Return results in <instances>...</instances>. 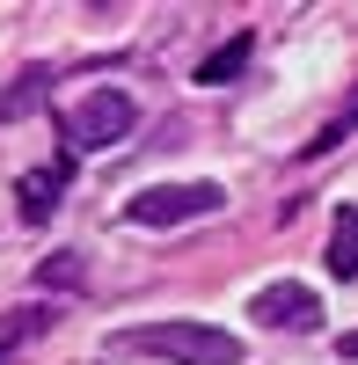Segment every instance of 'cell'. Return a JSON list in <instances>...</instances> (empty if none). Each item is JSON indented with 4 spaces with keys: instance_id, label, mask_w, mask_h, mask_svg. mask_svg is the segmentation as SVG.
Returning <instances> with one entry per match:
<instances>
[{
    "instance_id": "cell-2",
    "label": "cell",
    "mask_w": 358,
    "mask_h": 365,
    "mask_svg": "<svg viewBox=\"0 0 358 365\" xmlns=\"http://www.w3.org/2000/svg\"><path fill=\"white\" fill-rule=\"evenodd\" d=\"M132 125H139V103L125 96V88H88V96L66 110V146L96 154V146H117Z\"/></svg>"
},
{
    "instance_id": "cell-3",
    "label": "cell",
    "mask_w": 358,
    "mask_h": 365,
    "mask_svg": "<svg viewBox=\"0 0 358 365\" xmlns=\"http://www.w3.org/2000/svg\"><path fill=\"white\" fill-rule=\"evenodd\" d=\"M227 205L220 182H154V190H139L125 205L132 227H183V220H213V212Z\"/></svg>"
},
{
    "instance_id": "cell-6",
    "label": "cell",
    "mask_w": 358,
    "mask_h": 365,
    "mask_svg": "<svg viewBox=\"0 0 358 365\" xmlns=\"http://www.w3.org/2000/svg\"><path fill=\"white\" fill-rule=\"evenodd\" d=\"M51 329V307H15V314H0V365H8L15 351H29Z\"/></svg>"
},
{
    "instance_id": "cell-4",
    "label": "cell",
    "mask_w": 358,
    "mask_h": 365,
    "mask_svg": "<svg viewBox=\"0 0 358 365\" xmlns=\"http://www.w3.org/2000/svg\"><path fill=\"white\" fill-rule=\"evenodd\" d=\"M249 322H263V329H292V336H307V329H322V299H314L307 285L278 278V285H263V292L249 299Z\"/></svg>"
},
{
    "instance_id": "cell-5",
    "label": "cell",
    "mask_w": 358,
    "mask_h": 365,
    "mask_svg": "<svg viewBox=\"0 0 358 365\" xmlns=\"http://www.w3.org/2000/svg\"><path fill=\"white\" fill-rule=\"evenodd\" d=\"M249 51H256V37H249V29H234V37H227L220 51H205V58H198V88H220V81H234V73L249 66Z\"/></svg>"
},
{
    "instance_id": "cell-9",
    "label": "cell",
    "mask_w": 358,
    "mask_h": 365,
    "mask_svg": "<svg viewBox=\"0 0 358 365\" xmlns=\"http://www.w3.org/2000/svg\"><path fill=\"white\" fill-rule=\"evenodd\" d=\"M329 278H344V285L358 278V212L351 205L337 212V234H329Z\"/></svg>"
},
{
    "instance_id": "cell-8",
    "label": "cell",
    "mask_w": 358,
    "mask_h": 365,
    "mask_svg": "<svg viewBox=\"0 0 358 365\" xmlns=\"http://www.w3.org/2000/svg\"><path fill=\"white\" fill-rule=\"evenodd\" d=\"M44 81H51L44 66H29V73H15L8 88H0V125H15V117L37 110V103H44Z\"/></svg>"
},
{
    "instance_id": "cell-12",
    "label": "cell",
    "mask_w": 358,
    "mask_h": 365,
    "mask_svg": "<svg viewBox=\"0 0 358 365\" xmlns=\"http://www.w3.org/2000/svg\"><path fill=\"white\" fill-rule=\"evenodd\" d=\"M337 351H344V358H358V329H351V336H344V344H337Z\"/></svg>"
},
{
    "instance_id": "cell-7",
    "label": "cell",
    "mask_w": 358,
    "mask_h": 365,
    "mask_svg": "<svg viewBox=\"0 0 358 365\" xmlns=\"http://www.w3.org/2000/svg\"><path fill=\"white\" fill-rule=\"evenodd\" d=\"M58 190H66V168H37V175H22V220L37 227L58 212Z\"/></svg>"
},
{
    "instance_id": "cell-10",
    "label": "cell",
    "mask_w": 358,
    "mask_h": 365,
    "mask_svg": "<svg viewBox=\"0 0 358 365\" xmlns=\"http://www.w3.org/2000/svg\"><path fill=\"white\" fill-rule=\"evenodd\" d=\"M351 132H358V103H351V110H344V117H337V125H322V132H314V139H307V146H300V154H307V161H322V154H329V146H344V139H351Z\"/></svg>"
},
{
    "instance_id": "cell-1",
    "label": "cell",
    "mask_w": 358,
    "mask_h": 365,
    "mask_svg": "<svg viewBox=\"0 0 358 365\" xmlns=\"http://www.w3.org/2000/svg\"><path fill=\"white\" fill-rule=\"evenodd\" d=\"M117 358H168V365H242V336L220 322H146L110 344Z\"/></svg>"
},
{
    "instance_id": "cell-11",
    "label": "cell",
    "mask_w": 358,
    "mask_h": 365,
    "mask_svg": "<svg viewBox=\"0 0 358 365\" xmlns=\"http://www.w3.org/2000/svg\"><path fill=\"white\" fill-rule=\"evenodd\" d=\"M37 285H44V292H51V285H81V256H73V249H58V256L37 270Z\"/></svg>"
}]
</instances>
